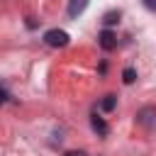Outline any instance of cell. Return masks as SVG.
<instances>
[{
  "label": "cell",
  "instance_id": "30bf717a",
  "mask_svg": "<svg viewBox=\"0 0 156 156\" xmlns=\"http://www.w3.org/2000/svg\"><path fill=\"white\" fill-rule=\"evenodd\" d=\"M5 100H7V90H5V88H2V85H0V105H2V102H5Z\"/></svg>",
  "mask_w": 156,
  "mask_h": 156
},
{
  "label": "cell",
  "instance_id": "277c9868",
  "mask_svg": "<svg viewBox=\"0 0 156 156\" xmlns=\"http://www.w3.org/2000/svg\"><path fill=\"white\" fill-rule=\"evenodd\" d=\"M88 2L90 0H68V17L71 20H76V17H80L83 12H85V7H88Z\"/></svg>",
  "mask_w": 156,
  "mask_h": 156
},
{
  "label": "cell",
  "instance_id": "5b68a950",
  "mask_svg": "<svg viewBox=\"0 0 156 156\" xmlns=\"http://www.w3.org/2000/svg\"><path fill=\"white\" fill-rule=\"evenodd\" d=\"M90 127H93V129H95V132H98L100 136H105V134L110 132V127H107V122H105L102 117H98V115H93V117H90Z\"/></svg>",
  "mask_w": 156,
  "mask_h": 156
},
{
  "label": "cell",
  "instance_id": "3957f363",
  "mask_svg": "<svg viewBox=\"0 0 156 156\" xmlns=\"http://www.w3.org/2000/svg\"><path fill=\"white\" fill-rule=\"evenodd\" d=\"M98 44H100V49L102 51H112L115 46H117V34L112 32V29H102L100 34H98Z\"/></svg>",
  "mask_w": 156,
  "mask_h": 156
},
{
  "label": "cell",
  "instance_id": "7a4b0ae2",
  "mask_svg": "<svg viewBox=\"0 0 156 156\" xmlns=\"http://www.w3.org/2000/svg\"><path fill=\"white\" fill-rule=\"evenodd\" d=\"M136 124L144 127V129H154L156 127V107L154 105H144L136 112Z\"/></svg>",
  "mask_w": 156,
  "mask_h": 156
},
{
  "label": "cell",
  "instance_id": "8fae6325",
  "mask_svg": "<svg viewBox=\"0 0 156 156\" xmlns=\"http://www.w3.org/2000/svg\"><path fill=\"white\" fill-rule=\"evenodd\" d=\"M66 156H85V154H83V151H68Z\"/></svg>",
  "mask_w": 156,
  "mask_h": 156
},
{
  "label": "cell",
  "instance_id": "8992f818",
  "mask_svg": "<svg viewBox=\"0 0 156 156\" xmlns=\"http://www.w3.org/2000/svg\"><path fill=\"white\" fill-rule=\"evenodd\" d=\"M119 17H122V12H119V10H110V12H105V17H102V24L110 29V27L119 24Z\"/></svg>",
  "mask_w": 156,
  "mask_h": 156
},
{
  "label": "cell",
  "instance_id": "6da1fadb",
  "mask_svg": "<svg viewBox=\"0 0 156 156\" xmlns=\"http://www.w3.org/2000/svg\"><path fill=\"white\" fill-rule=\"evenodd\" d=\"M41 39H44V44L51 46V49H63V46H68V41H71L68 32H63V29H46Z\"/></svg>",
  "mask_w": 156,
  "mask_h": 156
},
{
  "label": "cell",
  "instance_id": "ba28073f",
  "mask_svg": "<svg viewBox=\"0 0 156 156\" xmlns=\"http://www.w3.org/2000/svg\"><path fill=\"white\" fill-rule=\"evenodd\" d=\"M122 80H124L127 85H132V83L136 80V68H132V66H127V68L122 71Z\"/></svg>",
  "mask_w": 156,
  "mask_h": 156
},
{
  "label": "cell",
  "instance_id": "52a82bcc",
  "mask_svg": "<svg viewBox=\"0 0 156 156\" xmlns=\"http://www.w3.org/2000/svg\"><path fill=\"white\" fill-rule=\"evenodd\" d=\"M115 105H117V95H105V98L100 100V110H102V112H112Z\"/></svg>",
  "mask_w": 156,
  "mask_h": 156
},
{
  "label": "cell",
  "instance_id": "9c48e42d",
  "mask_svg": "<svg viewBox=\"0 0 156 156\" xmlns=\"http://www.w3.org/2000/svg\"><path fill=\"white\" fill-rule=\"evenodd\" d=\"M146 10H156V0H141Z\"/></svg>",
  "mask_w": 156,
  "mask_h": 156
}]
</instances>
